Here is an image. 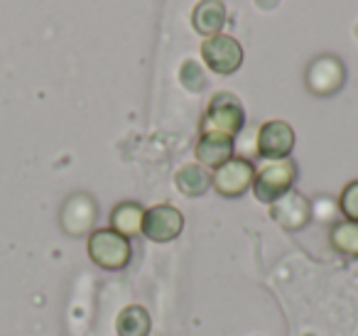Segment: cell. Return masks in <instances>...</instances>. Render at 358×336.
<instances>
[{"label": "cell", "mask_w": 358, "mask_h": 336, "mask_svg": "<svg viewBox=\"0 0 358 336\" xmlns=\"http://www.w3.org/2000/svg\"><path fill=\"white\" fill-rule=\"evenodd\" d=\"M243 125H245L243 104L234 94H226L224 91V94H216L209 101V108H206L204 118H201V135L211 133L234 140L243 130Z\"/></svg>", "instance_id": "obj_1"}, {"label": "cell", "mask_w": 358, "mask_h": 336, "mask_svg": "<svg viewBox=\"0 0 358 336\" xmlns=\"http://www.w3.org/2000/svg\"><path fill=\"white\" fill-rule=\"evenodd\" d=\"M294 179H297V164L289 158L282 160H265L253 177V192L258 202L273 204L282 194L292 189Z\"/></svg>", "instance_id": "obj_2"}, {"label": "cell", "mask_w": 358, "mask_h": 336, "mask_svg": "<svg viewBox=\"0 0 358 336\" xmlns=\"http://www.w3.org/2000/svg\"><path fill=\"white\" fill-rule=\"evenodd\" d=\"M89 255L103 270H120L130 262V241L113 228H101L91 233Z\"/></svg>", "instance_id": "obj_3"}, {"label": "cell", "mask_w": 358, "mask_h": 336, "mask_svg": "<svg viewBox=\"0 0 358 336\" xmlns=\"http://www.w3.org/2000/svg\"><path fill=\"white\" fill-rule=\"evenodd\" d=\"M204 64L216 74H234L243 64V47L231 35H214L201 45Z\"/></svg>", "instance_id": "obj_4"}, {"label": "cell", "mask_w": 358, "mask_h": 336, "mask_svg": "<svg viewBox=\"0 0 358 336\" xmlns=\"http://www.w3.org/2000/svg\"><path fill=\"white\" fill-rule=\"evenodd\" d=\"M346 81V66L341 59H336L334 55H322L307 66L304 74V84L314 96H331Z\"/></svg>", "instance_id": "obj_5"}, {"label": "cell", "mask_w": 358, "mask_h": 336, "mask_svg": "<svg viewBox=\"0 0 358 336\" xmlns=\"http://www.w3.org/2000/svg\"><path fill=\"white\" fill-rule=\"evenodd\" d=\"M253 177H255V167L250 160L231 158L229 162L216 167L214 177H211V184H214V189L221 197L236 199L253 187Z\"/></svg>", "instance_id": "obj_6"}, {"label": "cell", "mask_w": 358, "mask_h": 336, "mask_svg": "<svg viewBox=\"0 0 358 336\" xmlns=\"http://www.w3.org/2000/svg\"><path fill=\"white\" fill-rule=\"evenodd\" d=\"M185 228V216L172 204H157V206L145 211L143 233L155 243H169L182 233Z\"/></svg>", "instance_id": "obj_7"}, {"label": "cell", "mask_w": 358, "mask_h": 336, "mask_svg": "<svg viewBox=\"0 0 358 336\" xmlns=\"http://www.w3.org/2000/svg\"><path fill=\"white\" fill-rule=\"evenodd\" d=\"M294 148V130L285 120H268L258 128L255 153L263 160H282L289 158Z\"/></svg>", "instance_id": "obj_8"}, {"label": "cell", "mask_w": 358, "mask_h": 336, "mask_svg": "<svg viewBox=\"0 0 358 336\" xmlns=\"http://www.w3.org/2000/svg\"><path fill=\"white\" fill-rule=\"evenodd\" d=\"M96 216H99V206H96L94 197L79 192V194H71L64 202L59 218H62V228L69 236H81V233H86L94 226Z\"/></svg>", "instance_id": "obj_9"}, {"label": "cell", "mask_w": 358, "mask_h": 336, "mask_svg": "<svg viewBox=\"0 0 358 336\" xmlns=\"http://www.w3.org/2000/svg\"><path fill=\"white\" fill-rule=\"evenodd\" d=\"M270 216H273L275 223H280L287 231H299V228H304L312 221L309 199H304L299 192L289 189L287 194H282V197L270 204Z\"/></svg>", "instance_id": "obj_10"}, {"label": "cell", "mask_w": 358, "mask_h": 336, "mask_svg": "<svg viewBox=\"0 0 358 336\" xmlns=\"http://www.w3.org/2000/svg\"><path fill=\"white\" fill-rule=\"evenodd\" d=\"M196 160L201 162V167H221L224 162H229L234 158V140L224 138V135H211L204 133L196 143Z\"/></svg>", "instance_id": "obj_11"}, {"label": "cell", "mask_w": 358, "mask_h": 336, "mask_svg": "<svg viewBox=\"0 0 358 336\" xmlns=\"http://www.w3.org/2000/svg\"><path fill=\"white\" fill-rule=\"evenodd\" d=\"M192 25L199 35L214 37L226 25V8L221 0H201L192 13Z\"/></svg>", "instance_id": "obj_12"}, {"label": "cell", "mask_w": 358, "mask_h": 336, "mask_svg": "<svg viewBox=\"0 0 358 336\" xmlns=\"http://www.w3.org/2000/svg\"><path fill=\"white\" fill-rule=\"evenodd\" d=\"M143 221H145V209L135 202H123L113 209L110 214V226L115 233L125 238H133L143 233Z\"/></svg>", "instance_id": "obj_13"}, {"label": "cell", "mask_w": 358, "mask_h": 336, "mask_svg": "<svg viewBox=\"0 0 358 336\" xmlns=\"http://www.w3.org/2000/svg\"><path fill=\"white\" fill-rule=\"evenodd\" d=\"M174 184L185 197H201L209 189L211 177L201 164H185L174 177Z\"/></svg>", "instance_id": "obj_14"}, {"label": "cell", "mask_w": 358, "mask_h": 336, "mask_svg": "<svg viewBox=\"0 0 358 336\" xmlns=\"http://www.w3.org/2000/svg\"><path fill=\"white\" fill-rule=\"evenodd\" d=\"M118 336H148L150 331V314L140 304H130L115 319Z\"/></svg>", "instance_id": "obj_15"}, {"label": "cell", "mask_w": 358, "mask_h": 336, "mask_svg": "<svg viewBox=\"0 0 358 336\" xmlns=\"http://www.w3.org/2000/svg\"><path fill=\"white\" fill-rule=\"evenodd\" d=\"M334 251L346 258H358V221H338L329 233Z\"/></svg>", "instance_id": "obj_16"}, {"label": "cell", "mask_w": 358, "mask_h": 336, "mask_svg": "<svg viewBox=\"0 0 358 336\" xmlns=\"http://www.w3.org/2000/svg\"><path fill=\"white\" fill-rule=\"evenodd\" d=\"M309 214L317 223H338V216H341V209H338V199H331L327 194L312 199L309 202Z\"/></svg>", "instance_id": "obj_17"}, {"label": "cell", "mask_w": 358, "mask_h": 336, "mask_svg": "<svg viewBox=\"0 0 358 336\" xmlns=\"http://www.w3.org/2000/svg\"><path fill=\"white\" fill-rule=\"evenodd\" d=\"M179 81H182V84H185V89L192 91V94L201 91L206 86V76H204L201 64H196L194 59H187L185 64H182V69H179Z\"/></svg>", "instance_id": "obj_18"}, {"label": "cell", "mask_w": 358, "mask_h": 336, "mask_svg": "<svg viewBox=\"0 0 358 336\" xmlns=\"http://www.w3.org/2000/svg\"><path fill=\"white\" fill-rule=\"evenodd\" d=\"M338 209L346 216V221H358V179L348 182L338 197Z\"/></svg>", "instance_id": "obj_19"}]
</instances>
